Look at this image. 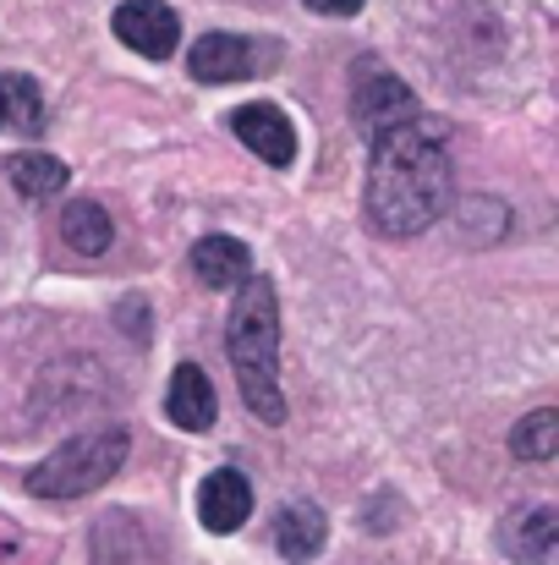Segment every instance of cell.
I'll return each mask as SVG.
<instances>
[{
	"label": "cell",
	"mask_w": 559,
	"mask_h": 565,
	"mask_svg": "<svg viewBox=\"0 0 559 565\" xmlns=\"http://www.w3.org/2000/svg\"><path fill=\"white\" fill-rule=\"evenodd\" d=\"M450 192H455V171H450L444 138H433L422 121L373 138L368 192H363L373 231L417 236L450 209Z\"/></svg>",
	"instance_id": "6da1fadb"
},
{
	"label": "cell",
	"mask_w": 559,
	"mask_h": 565,
	"mask_svg": "<svg viewBox=\"0 0 559 565\" xmlns=\"http://www.w3.org/2000/svg\"><path fill=\"white\" fill-rule=\"evenodd\" d=\"M230 374L241 384V401L264 423H286V390H280V302L264 275H247L236 286V308L225 324Z\"/></svg>",
	"instance_id": "7a4b0ae2"
},
{
	"label": "cell",
	"mask_w": 559,
	"mask_h": 565,
	"mask_svg": "<svg viewBox=\"0 0 559 565\" xmlns=\"http://www.w3.org/2000/svg\"><path fill=\"white\" fill-rule=\"evenodd\" d=\"M127 461V428H88L66 445H55L33 472H28V489L39 500H77V494H94L105 489Z\"/></svg>",
	"instance_id": "3957f363"
},
{
	"label": "cell",
	"mask_w": 559,
	"mask_h": 565,
	"mask_svg": "<svg viewBox=\"0 0 559 565\" xmlns=\"http://www.w3.org/2000/svg\"><path fill=\"white\" fill-rule=\"evenodd\" d=\"M352 121L363 127V138L373 143V138L395 132V127L422 121V110H417V94L384 61H357V72H352Z\"/></svg>",
	"instance_id": "277c9868"
},
{
	"label": "cell",
	"mask_w": 559,
	"mask_h": 565,
	"mask_svg": "<svg viewBox=\"0 0 559 565\" xmlns=\"http://www.w3.org/2000/svg\"><path fill=\"white\" fill-rule=\"evenodd\" d=\"M110 28H116V39H121L127 50H138L143 61H165V55L182 44V17H176L165 0H127V6H116Z\"/></svg>",
	"instance_id": "5b68a950"
},
{
	"label": "cell",
	"mask_w": 559,
	"mask_h": 565,
	"mask_svg": "<svg viewBox=\"0 0 559 565\" xmlns=\"http://www.w3.org/2000/svg\"><path fill=\"white\" fill-rule=\"evenodd\" d=\"M230 132H236L264 166H275V171H286V166L297 160V127H291V116H286L280 105H269V99L236 105V110H230Z\"/></svg>",
	"instance_id": "8992f818"
},
{
	"label": "cell",
	"mask_w": 559,
	"mask_h": 565,
	"mask_svg": "<svg viewBox=\"0 0 559 565\" xmlns=\"http://www.w3.org/2000/svg\"><path fill=\"white\" fill-rule=\"evenodd\" d=\"M264 66H269V55H258V44L241 39V33H203L186 50V72L197 83H241V77H252Z\"/></svg>",
	"instance_id": "52a82bcc"
},
{
	"label": "cell",
	"mask_w": 559,
	"mask_h": 565,
	"mask_svg": "<svg viewBox=\"0 0 559 565\" xmlns=\"http://www.w3.org/2000/svg\"><path fill=\"white\" fill-rule=\"evenodd\" d=\"M252 516V483L236 467H219L197 483V522L208 533H236Z\"/></svg>",
	"instance_id": "ba28073f"
},
{
	"label": "cell",
	"mask_w": 559,
	"mask_h": 565,
	"mask_svg": "<svg viewBox=\"0 0 559 565\" xmlns=\"http://www.w3.org/2000/svg\"><path fill=\"white\" fill-rule=\"evenodd\" d=\"M214 412H219V401H214L208 374L197 363H182L171 374V390H165V417L176 428H186V434H203V428H214Z\"/></svg>",
	"instance_id": "9c48e42d"
},
{
	"label": "cell",
	"mask_w": 559,
	"mask_h": 565,
	"mask_svg": "<svg viewBox=\"0 0 559 565\" xmlns=\"http://www.w3.org/2000/svg\"><path fill=\"white\" fill-rule=\"evenodd\" d=\"M324 539H330V522H324V511H319L313 500L280 505V516H275V550L291 565H308L324 550Z\"/></svg>",
	"instance_id": "30bf717a"
},
{
	"label": "cell",
	"mask_w": 559,
	"mask_h": 565,
	"mask_svg": "<svg viewBox=\"0 0 559 565\" xmlns=\"http://www.w3.org/2000/svg\"><path fill=\"white\" fill-rule=\"evenodd\" d=\"M192 269L208 291L241 286L252 275V247L236 242V236H203V242H192Z\"/></svg>",
	"instance_id": "8fae6325"
},
{
	"label": "cell",
	"mask_w": 559,
	"mask_h": 565,
	"mask_svg": "<svg viewBox=\"0 0 559 565\" xmlns=\"http://www.w3.org/2000/svg\"><path fill=\"white\" fill-rule=\"evenodd\" d=\"M6 182H11V192H17V198L44 203V198L66 192L72 171H66L55 154H44V149H22V154H11V160H6Z\"/></svg>",
	"instance_id": "7c38bea8"
},
{
	"label": "cell",
	"mask_w": 559,
	"mask_h": 565,
	"mask_svg": "<svg viewBox=\"0 0 559 565\" xmlns=\"http://www.w3.org/2000/svg\"><path fill=\"white\" fill-rule=\"evenodd\" d=\"M559 544V511L555 505H533L527 516H516L505 527V555L522 565H544Z\"/></svg>",
	"instance_id": "4fadbf2b"
},
{
	"label": "cell",
	"mask_w": 559,
	"mask_h": 565,
	"mask_svg": "<svg viewBox=\"0 0 559 565\" xmlns=\"http://www.w3.org/2000/svg\"><path fill=\"white\" fill-rule=\"evenodd\" d=\"M61 236H66V247H72V253L99 258V253H110L116 225H110V214H105L94 198H77V203H66V209H61Z\"/></svg>",
	"instance_id": "5bb4252c"
},
{
	"label": "cell",
	"mask_w": 559,
	"mask_h": 565,
	"mask_svg": "<svg viewBox=\"0 0 559 565\" xmlns=\"http://www.w3.org/2000/svg\"><path fill=\"white\" fill-rule=\"evenodd\" d=\"M510 450H516L522 461H549V456L559 450V412L555 406L527 412V417L510 428Z\"/></svg>",
	"instance_id": "9a60e30c"
},
{
	"label": "cell",
	"mask_w": 559,
	"mask_h": 565,
	"mask_svg": "<svg viewBox=\"0 0 559 565\" xmlns=\"http://www.w3.org/2000/svg\"><path fill=\"white\" fill-rule=\"evenodd\" d=\"M0 83H6V132L33 138V132L44 127V99H39V83H33V77H22V72H6Z\"/></svg>",
	"instance_id": "2e32d148"
},
{
	"label": "cell",
	"mask_w": 559,
	"mask_h": 565,
	"mask_svg": "<svg viewBox=\"0 0 559 565\" xmlns=\"http://www.w3.org/2000/svg\"><path fill=\"white\" fill-rule=\"evenodd\" d=\"M308 11H319V17H357L363 0H308Z\"/></svg>",
	"instance_id": "e0dca14e"
},
{
	"label": "cell",
	"mask_w": 559,
	"mask_h": 565,
	"mask_svg": "<svg viewBox=\"0 0 559 565\" xmlns=\"http://www.w3.org/2000/svg\"><path fill=\"white\" fill-rule=\"evenodd\" d=\"M0 127H6V83H0Z\"/></svg>",
	"instance_id": "ac0fdd59"
}]
</instances>
